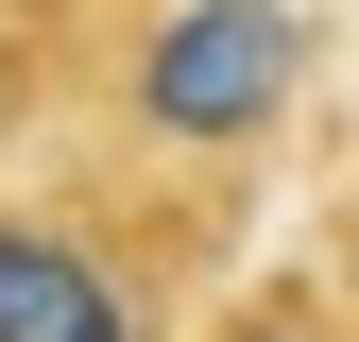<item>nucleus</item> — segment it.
<instances>
[{
    "label": "nucleus",
    "mask_w": 359,
    "mask_h": 342,
    "mask_svg": "<svg viewBox=\"0 0 359 342\" xmlns=\"http://www.w3.org/2000/svg\"><path fill=\"white\" fill-rule=\"evenodd\" d=\"M120 103H137V137H171V154H257L308 103V18L291 0H171L137 34V69H120Z\"/></svg>",
    "instance_id": "nucleus-1"
},
{
    "label": "nucleus",
    "mask_w": 359,
    "mask_h": 342,
    "mask_svg": "<svg viewBox=\"0 0 359 342\" xmlns=\"http://www.w3.org/2000/svg\"><path fill=\"white\" fill-rule=\"evenodd\" d=\"M0 342H154V325H137V274H120L86 223L0 205Z\"/></svg>",
    "instance_id": "nucleus-2"
},
{
    "label": "nucleus",
    "mask_w": 359,
    "mask_h": 342,
    "mask_svg": "<svg viewBox=\"0 0 359 342\" xmlns=\"http://www.w3.org/2000/svg\"><path fill=\"white\" fill-rule=\"evenodd\" d=\"M222 342H325V308H291V291H274V308H240Z\"/></svg>",
    "instance_id": "nucleus-3"
}]
</instances>
